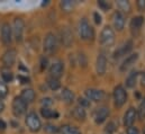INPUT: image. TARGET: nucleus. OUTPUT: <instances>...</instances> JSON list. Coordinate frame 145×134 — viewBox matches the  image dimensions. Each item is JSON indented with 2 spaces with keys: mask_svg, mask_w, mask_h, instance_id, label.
I'll return each mask as SVG.
<instances>
[{
  "mask_svg": "<svg viewBox=\"0 0 145 134\" xmlns=\"http://www.w3.org/2000/svg\"><path fill=\"white\" fill-rule=\"evenodd\" d=\"M115 42V32L110 26H105L99 36V43L103 46H111Z\"/></svg>",
  "mask_w": 145,
  "mask_h": 134,
  "instance_id": "2",
  "label": "nucleus"
},
{
  "mask_svg": "<svg viewBox=\"0 0 145 134\" xmlns=\"http://www.w3.org/2000/svg\"><path fill=\"white\" fill-rule=\"evenodd\" d=\"M143 133L145 134V126H144V129H143Z\"/></svg>",
  "mask_w": 145,
  "mask_h": 134,
  "instance_id": "44",
  "label": "nucleus"
},
{
  "mask_svg": "<svg viewBox=\"0 0 145 134\" xmlns=\"http://www.w3.org/2000/svg\"><path fill=\"white\" fill-rule=\"evenodd\" d=\"M19 79L23 81L22 83H27V82H28V79H27V78H24V77H22V76H19Z\"/></svg>",
  "mask_w": 145,
  "mask_h": 134,
  "instance_id": "41",
  "label": "nucleus"
},
{
  "mask_svg": "<svg viewBox=\"0 0 145 134\" xmlns=\"http://www.w3.org/2000/svg\"><path fill=\"white\" fill-rule=\"evenodd\" d=\"M45 131L46 132H48V133H57V132H60V129H57L56 126H54V125H51V124H47V125H45Z\"/></svg>",
  "mask_w": 145,
  "mask_h": 134,
  "instance_id": "34",
  "label": "nucleus"
},
{
  "mask_svg": "<svg viewBox=\"0 0 145 134\" xmlns=\"http://www.w3.org/2000/svg\"><path fill=\"white\" fill-rule=\"evenodd\" d=\"M60 132L62 134H81L80 130L75 126L71 125H63L60 127Z\"/></svg>",
  "mask_w": 145,
  "mask_h": 134,
  "instance_id": "24",
  "label": "nucleus"
},
{
  "mask_svg": "<svg viewBox=\"0 0 145 134\" xmlns=\"http://www.w3.org/2000/svg\"><path fill=\"white\" fill-rule=\"evenodd\" d=\"M96 70H97V73L99 76H103V74L106 73V70H107V58H106V55L104 53H100L97 56Z\"/></svg>",
  "mask_w": 145,
  "mask_h": 134,
  "instance_id": "14",
  "label": "nucleus"
},
{
  "mask_svg": "<svg viewBox=\"0 0 145 134\" xmlns=\"http://www.w3.org/2000/svg\"><path fill=\"white\" fill-rule=\"evenodd\" d=\"M133 46H134V44H133V41H132V39L126 41L125 43H123V44L115 51L114 58H120V56H123V55L128 54V53L133 50Z\"/></svg>",
  "mask_w": 145,
  "mask_h": 134,
  "instance_id": "12",
  "label": "nucleus"
},
{
  "mask_svg": "<svg viewBox=\"0 0 145 134\" xmlns=\"http://www.w3.org/2000/svg\"><path fill=\"white\" fill-rule=\"evenodd\" d=\"M109 114V108L107 106H101L99 108H97L95 110V114H93V117H95V122L97 124H103L107 118H108Z\"/></svg>",
  "mask_w": 145,
  "mask_h": 134,
  "instance_id": "8",
  "label": "nucleus"
},
{
  "mask_svg": "<svg viewBox=\"0 0 145 134\" xmlns=\"http://www.w3.org/2000/svg\"><path fill=\"white\" fill-rule=\"evenodd\" d=\"M25 122H26V125H27V127L29 129L31 132L36 133V132H38L42 129V122L38 118L37 114L34 113V112H31V113L27 114Z\"/></svg>",
  "mask_w": 145,
  "mask_h": 134,
  "instance_id": "4",
  "label": "nucleus"
},
{
  "mask_svg": "<svg viewBox=\"0 0 145 134\" xmlns=\"http://www.w3.org/2000/svg\"><path fill=\"white\" fill-rule=\"evenodd\" d=\"M115 131H116V124L114 122H109L105 129V134H114Z\"/></svg>",
  "mask_w": 145,
  "mask_h": 134,
  "instance_id": "32",
  "label": "nucleus"
},
{
  "mask_svg": "<svg viewBox=\"0 0 145 134\" xmlns=\"http://www.w3.org/2000/svg\"><path fill=\"white\" fill-rule=\"evenodd\" d=\"M98 6H99L104 11H107L108 9L111 8V5L109 3L108 1H105V0H99V1H98Z\"/></svg>",
  "mask_w": 145,
  "mask_h": 134,
  "instance_id": "33",
  "label": "nucleus"
},
{
  "mask_svg": "<svg viewBox=\"0 0 145 134\" xmlns=\"http://www.w3.org/2000/svg\"><path fill=\"white\" fill-rule=\"evenodd\" d=\"M112 96H114V104L116 107H121L127 101V93H126L125 88L120 85L115 87Z\"/></svg>",
  "mask_w": 145,
  "mask_h": 134,
  "instance_id": "5",
  "label": "nucleus"
},
{
  "mask_svg": "<svg viewBox=\"0 0 145 134\" xmlns=\"http://www.w3.org/2000/svg\"><path fill=\"white\" fill-rule=\"evenodd\" d=\"M143 23H144V17L143 16H135L134 18H132L129 27H131V31L133 32V34H136V35L138 34L141 27L143 26Z\"/></svg>",
  "mask_w": 145,
  "mask_h": 134,
  "instance_id": "18",
  "label": "nucleus"
},
{
  "mask_svg": "<svg viewBox=\"0 0 145 134\" xmlns=\"http://www.w3.org/2000/svg\"><path fill=\"white\" fill-rule=\"evenodd\" d=\"M72 115L75 120H78V121H83V120L86 118V115H87V114H86L84 108H82L81 106H76V107L73 108Z\"/></svg>",
  "mask_w": 145,
  "mask_h": 134,
  "instance_id": "22",
  "label": "nucleus"
},
{
  "mask_svg": "<svg viewBox=\"0 0 145 134\" xmlns=\"http://www.w3.org/2000/svg\"><path fill=\"white\" fill-rule=\"evenodd\" d=\"M112 22H114V26L117 31H123L125 27V16L121 11H115L112 15Z\"/></svg>",
  "mask_w": 145,
  "mask_h": 134,
  "instance_id": "15",
  "label": "nucleus"
},
{
  "mask_svg": "<svg viewBox=\"0 0 145 134\" xmlns=\"http://www.w3.org/2000/svg\"><path fill=\"white\" fill-rule=\"evenodd\" d=\"M0 129H1V130L6 129V123H5L3 121H1V120H0Z\"/></svg>",
  "mask_w": 145,
  "mask_h": 134,
  "instance_id": "43",
  "label": "nucleus"
},
{
  "mask_svg": "<svg viewBox=\"0 0 145 134\" xmlns=\"http://www.w3.org/2000/svg\"><path fill=\"white\" fill-rule=\"evenodd\" d=\"M126 134H140V131H138V129L136 126H131V127L127 129Z\"/></svg>",
  "mask_w": 145,
  "mask_h": 134,
  "instance_id": "36",
  "label": "nucleus"
},
{
  "mask_svg": "<svg viewBox=\"0 0 145 134\" xmlns=\"http://www.w3.org/2000/svg\"><path fill=\"white\" fill-rule=\"evenodd\" d=\"M79 106H81L82 108H84V107H89L90 106V101L89 99H87V98H82V97H80L79 99Z\"/></svg>",
  "mask_w": 145,
  "mask_h": 134,
  "instance_id": "35",
  "label": "nucleus"
},
{
  "mask_svg": "<svg viewBox=\"0 0 145 134\" xmlns=\"http://www.w3.org/2000/svg\"><path fill=\"white\" fill-rule=\"evenodd\" d=\"M16 55H17V52L14 49H9L8 51H6L2 55V59H1L3 66L7 68L12 67L16 62Z\"/></svg>",
  "mask_w": 145,
  "mask_h": 134,
  "instance_id": "10",
  "label": "nucleus"
},
{
  "mask_svg": "<svg viewBox=\"0 0 145 134\" xmlns=\"http://www.w3.org/2000/svg\"><path fill=\"white\" fill-rule=\"evenodd\" d=\"M137 77H138V72L135 71V70H133V71L127 76V78H126V81H125L126 87H127V88H133V87H135V85H136V82H137Z\"/></svg>",
  "mask_w": 145,
  "mask_h": 134,
  "instance_id": "21",
  "label": "nucleus"
},
{
  "mask_svg": "<svg viewBox=\"0 0 145 134\" xmlns=\"http://www.w3.org/2000/svg\"><path fill=\"white\" fill-rule=\"evenodd\" d=\"M117 6L120 10L125 11V12H129L131 11V3L126 0H118L117 1Z\"/></svg>",
  "mask_w": 145,
  "mask_h": 134,
  "instance_id": "28",
  "label": "nucleus"
},
{
  "mask_svg": "<svg viewBox=\"0 0 145 134\" xmlns=\"http://www.w3.org/2000/svg\"><path fill=\"white\" fill-rule=\"evenodd\" d=\"M25 28V23L20 17H17L14 19V25H12V34L14 37L16 38L17 42H22L23 39V34Z\"/></svg>",
  "mask_w": 145,
  "mask_h": 134,
  "instance_id": "6",
  "label": "nucleus"
},
{
  "mask_svg": "<svg viewBox=\"0 0 145 134\" xmlns=\"http://www.w3.org/2000/svg\"><path fill=\"white\" fill-rule=\"evenodd\" d=\"M42 104H43V106H45V108H48V106H51L53 104V101H52L51 98H43Z\"/></svg>",
  "mask_w": 145,
  "mask_h": 134,
  "instance_id": "37",
  "label": "nucleus"
},
{
  "mask_svg": "<svg viewBox=\"0 0 145 134\" xmlns=\"http://www.w3.org/2000/svg\"><path fill=\"white\" fill-rule=\"evenodd\" d=\"M136 112H137V117H138V120H141V121L144 120L145 118V98L141 101V104H140L138 108L136 109Z\"/></svg>",
  "mask_w": 145,
  "mask_h": 134,
  "instance_id": "29",
  "label": "nucleus"
},
{
  "mask_svg": "<svg viewBox=\"0 0 145 134\" xmlns=\"http://www.w3.org/2000/svg\"><path fill=\"white\" fill-rule=\"evenodd\" d=\"M137 8L140 11H144L145 10V0H138L137 1Z\"/></svg>",
  "mask_w": 145,
  "mask_h": 134,
  "instance_id": "38",
  "label": "nucleus"
},
{
  "mask_svg": "<svg viewBox=\"0 0 145 134\" xmlns=\"http://www.w3.org/2000/svg\"><path fill=\"white\" fill-rule=\"evenodd\" d=\"M46 67H47V59L45 56H42V59H40V68H42V70H44Z\"/></svg>",
  "mask_w": 145,
  "mask_h": 134,
  "instance_id": "39",
  "label": "nucleus"
},
{
  "mask_svg": "<svg viewBox=\"0 0 145 134\" xmlns=\"http://www.w3.org/2000/svg\"><path fill=\"white\" fill-rule=\"evenodd\" d=\"M35 97H36L35 91L33 89H31V88L24 89L22 91V95H20V98L25 101V102H27V104L28 102H33V101H35Z\"/></svg>",
  "mask_w": 145,
  "mask_h": 134,
  "instance_id": "20",
  "label": "nucleus"
},
{
  "mask_svg": "<svg viewBox=\"0 0 145 134\" xmlns=\"http://www.w3.org/2000/svg\"><path fill=\"white\" fill-rule=\"evenodd\" d=\"M61 39L62 44L65 47H70L73 43V34L69 27H63L61 31Z\"/></svg>",
  "mask_w": 145,
  "mask_h": 134,
  "instance_id": "17",
  "label": "nucleus"
},
{
  "mask_svg": "<svg viewBox=\"0 0 145 134\" xmlns=\"http://www.w3.org/2000/svg\"><path fill=\"white\" fill-rule=\"evenodd\" d=\"M61 97L62 99L65 101L67 104H72L74 101V94L69 89V88H64L61 93Z\"/></svg>",
  "mask_w": 145,
  "mask_h": 134,
  "instance_id": "23",
  "label": "nucleus"
},
{
  "mask_svg": "<svg viewBox=\"0 0 145 134\" xmlns=\"http://www.w3.org/2000/svg\"><path fill=\"white\" fill-rule=\"evenodd\" d=\"M136 118H137V112H136V109L134 107H129L126 110V113L124 114V125L126 127L133 126V124L135 123Z\"/></svg>",
  "mask_w": 145,
  "mask_h": 134,
  "instance_id": "13",
  "label": "nucleus"
},
{
  "mask_svg": "<svg viewBox=\"0 0 145 134\" xmlns=\"http://www.w3.org/2000/svg\"><path fill=\"white\" fill-rule=\"evenodd\" d=\"M44 51L47 54H53L57 50V38L53 33H48L44 38Z\"/></svg>",
  "mask_w": 145,
  "mask_h": 134,
  "instance_id": "3",
  "label": "nucleus"
},
{
  "mask_svg": "<svg viewBox=\"0 0 145 134\" xmlns=\"http://www.w3.org/2000/svg\"><path fill=\"white\" fill-rule=\"evenodd\" d=\"M1 77H2V80L5 82H11L12 79H14V76H12V73L10 71H2Z\"/></svg>",
  "mask_w": 145,
  "mask_h": 134,
  "instance_id": "30",
  "label": "nucleus"
},
{
  "mask_svg": "<svg viewBox=\"0 0 145 134\" xmlns=\"http://www.w3.org/2000/svg\"><path fill=\"white\" fill-rule=\"evenodd\" d=\"M1 41L6 45L10 44L12 41V28L8 23H3L1 26Z\"/></svg>",
  "mask_w": 145,
  "mask_h": 134,
  "instance_id": "11",
  "label": "nucleus"
},
{
  "mask_svg": "<svg viewBox=\"0 0 145 134\" xmlns=\"http://www.w3.org/2000/svg\"><path fill=\"white\" fill-rule=\"evenodd\" d=\"M40 114L44 118H57L59 117V113L57 112H53L52 109L50 108H45L43 107L40 109Z\"/></svg>",
  "mask_w": 145,
  "mask_h": 134,
  "instance_id": "25",
  "label": "nucleus"
},
{
  "mask_svg": "<svg viewBox=\"0 0 145 134\" xmlns=\"http://www.w3.org/2000/svg\"><path fill=\"white\" fill-rule=\"evenodd\" d=\"M137 59H138V53H133V54L128 55V56L124 60V62L121 63V66H120V71H126L128 68H131L133 64H135V62L137 61Z\"/></svg>",
  "mask_w": 145,
  "mask_h": 134,
  "instance_id": "19",
  "label": "nucleus"
},
{
  "mask_svg": "<svg viewBox=\"0 0 145 134\" xmlns=\"http://www.w3.org/2000/svg\"><path fill=\"white\" fill-rule=\"evenodd\" d=\"M60 7H61V9H62L63 11L70 12L73 9V7H74V2L71 1V0H63V1H61Z\"/></svg>",
  "mask_w": 145,
  "mask_h": 134,
  "instance_id": "27",
  "label": "nucleus"
},
{
  "mask_svg": "<svg viewBox=\"0 0 145 134\" xmlns=\"http://www.w3.org/2000/svg\"><path fill=\"white\" fill-rule=\"evenodd\" d=\"M84 94H86L87 99L96 101V102L104 101V98H105V93H104L103 90L95 89V88H89V89H87V90L84 91Z\"/></svg>",
  "mask_w": 145,
  "mask_h": 134,
  "instance_id": "9",
  "label": "nucleus"
},
{
  "mask_svg": "<svg viewBox=\"0 0 145 134\" xmlns=\"http://www.w3.org/2000/svg\"><path fill=\"white\" fill-rule=\"evenodd\" d=\"M93 18H95L96 24H100V23H101V16H100L98 12H95V14H93Z\"/></svg>",
  "mask_w": 145,
  "mask_h": 134,
  "instance_id": "40",
  "label": "nucleus"
},
{
  "mask_svg": "<svg viewBox=\"0 0 145 134\" xmlns=\"http://www.w3.org/2000/svg\"><path fill=\"white\" fill-rule=\"evenodd\" d=\"M3 109H5V104H3L2 99H0V113H1Z\"/></svg>",
  "mask_w": 145,
  "mask_h": 134,
  "instance_id": "42",
  "label": "nucleus"
},
{
  "mask_svg": "<svg viewBox=\"0 0 145 134\" xmlns=\"http://www.w3.org/2000/svg\"><path fill=\"white\" fill-rule=\"evenodd\" d=\"M8 94V87L5 82L0 81V99H2L3 97H6Z\"/></svg>",
  "mask_w": 145,
  "mask_h": 134,
  "instance_id": "31",
  "label": "nucleus"
},
{
  "mask_svg": "<svg viewBox=\"0 0 145 134\" xmlns=\"http://www.w3.org/2000/svg\"><path fill=\"white\" fill-rule=\"evenodd\" d=\"M12 112L15 116H20L27 112V102L23 101L20 97H16L12 101Z\"/></svg>",
  "mask_w": 145,
  "mask_h": 134,
  "instance_id": "7",
  "label": "nucleus"
},
{
  "mask_svg": "<svg viewBox=\"0 0 145 134\" xmlns=\"http://www.w3.org/2000/svg\"><path fill=\"white\" fill-rule=\"evenodd\" d=\"M79 35L82 39L88 41V39H92L95 36V31L93 28L90 26V24L88 23V20L86 18H82L79 22Z\"/></svg>",
  "mask_w": 145,
  "mask_h": 134,
  "instance_id": "1",
  "label": "nucleus"
},
{
  "mask_svg": "<svg viewBox=\"0 0 145 134\" xmlns=\"http://www.w3.org/2000/svg\"><path fill=\"white\" fill-rule=\"evenodd\" d=\"M63 71H64V66L61 61H56V62L52 63V66L50 67L51 77H53L55 79H60L63 76Z\"/></svg>",
  "mask_w": 145,
  "mask_h": 134,
  "instance_id": "16",
  "label": "nucleus"
},
{
  "mask_svg": "<svg viewBox=\"0 0 145 134\" xmlns=\"http://www.w3.org/2000/svg\"><path fill=\"white\" fill-rule=\"evenodd\" d=\"M47 85L52 90H57L61 87V82L59 79H55L53 77H48L47 78Z\"/></svg>",
  "mask_w": 145,
  "mask_h": 134,
  "instance_id": "26",
  "label": "nucleus"
}]
</instances>
